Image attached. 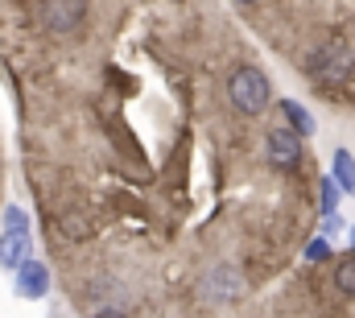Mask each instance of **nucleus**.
I'll list each match as a JSON object with an SVG mask.
<instances>
[{"mask_svg": "<svg viewBox=\"0 0 355 318\" xmlns=\"http://www.w3.org/2000/svg\"><path fill=\"white\" fill-rule=\"evenodd\" d=\"M306 71H310V79L327 83V87H343V83L352 79L355 71V50L347 37H331V42H322L310 58H306Z\"/></svg>", "mask_w": 355, "mask_h": 318, "instance_id": "f257e3e1", "label": "nucleus"}, {"mask_svg": "<svg viewBox=\"0 0 355 318\" xmlns=\"http://www.w3.org/2000/svg\"><path fill=\"white\" fill-rule=\"evenodd\" d=\"M268 79L261 67H236L232 71V79H227V99H232V108L236 112H244V116H261L268 108Z\"/></svg>", "mask_w": 355, "mask_h": 318, "instance_id": "f03ea898", "label": "nucleus"}, {"mask_svg": "<svg viewBox=\"0 0 355 318\" xmlns=\"http://www.w3.org/2000/svg\"><path fill=\"white\" fill-rule=\"evenodd\" d=\"M83 12H87V0H42V8H37V17H42V25L50 29V33H75L79 29V21H83Z\"/></svg>", "mask_w": 355, "mask_h": 318, "instance_id": "7ed1b4c3", "label": "nucleus"}, {"mask_svg": "<svg viewBox=\"0 0 355 318\" xmlns=\"http://www.w3.org/2000/svg\"><path fill=\"white\" fill-rule=\"evenodd\" d=\"M265 149H268V161L277 169H293L302 161V137L293 128H268L265 137Z\"/></svg>", "mask_w": 355, "mask_h": 318, "instance_id": "20e7f679", "label": "nucleus"}, {"mask_svg": "<svg viewBox=\"0 0 355 318\" xmlns=\"http://www.w3.org/2000/svg\"><path fill=\"white\" fill-rule=\"evenodd\" d=\"M12 290H17L25 302L46 298V294H50V269H46L42 260H25V265L17 269V277H12Z\"/></svg>", "mask_w": 355, "mask_h": 318, "instance_id": "39448f33", "label": "nucleus"}, {"mask_svg": "<svg viewBox=\"0 0 355 318\" xmlns=\"http://www.w3.org/2000/svg\"><path fill=\"white\" fill-rule=\"evenodd\" d=\"M29 248H33L29 232H0V265L17 273L25 260H33V256H29Z\"/></svg>", "mask_w": 355, "mask_h": 318, "instance_id": "423d86ee", "label": "nucleus"}, {"mask_svg": "<svg viewBox=\"0 0 355 318\" xmlns=\"http://www.w3.org/2000/svg\"><path fill=\"white\" fill-rule=\"evenodd\" d=\"M277 108H281L285 124H289V128H293L297 137H314V133H318V120H314V116H310V112H306V108H302L297 99H281Z\"/></svg>", "mask_w": 355, "mask_h": 318, "instance_id": "0eeeda50", "label": "nucleus"}, {"mask_svg": "<svg viewBox=\"0 0 355 318\" xmlns=\"http://www.w3.org/2000/svg\"><path fill=\"white\" fill-rule=\"evenodd\" d=\"M331 178L339 182L343 194L355 199V158H352V149H335V158H331Z\"/></svg>", "mask_w": 355, "mask_h": 318, "instance_id": "6e6552de", "label": "nucleus"}, {"mask_svg": "<svg viewBox=\"0 0 355 318\" xmlns=\"http://www.w3.org/2000/svg\"><path fill=\"white\" fill-rule=\"evenodd\" d=\"M335 285H339V294H347V298H355V252L335 269Z\"/></svg>", "mask_w": 355, "mask_h": 318, "instance_id": "1a4fd4ad", "label": "nucleus"}, {"mask_svg": "<svg viewBox=\"0 0 355 318\" xmlns=\"http://www.w3.org/2000/svg\"><path fill=\"white\" fill-rule=\"evenodd\" d=\"M335 207H339V182L327 174V178H322V215L335 219Z\"/></svg>", "mask_w": 355, "mask_h": 318, "instance_id": "9d476101", "label": "nucleus"}, {"mask_svg": "<svg viewBox=\"0 0 355 318\" xmlns=\"http://www.w3.org/2000/svg\"><path fill=\"white\" fill-rule=\"evenodd\" d=\"M4 232H29V215L21 207H8L4 211Z\"/></svg>", "mask_w": 355, "mask_h": 318, "instance_id": "9b49d317", "label": "nucleus"}, {"mask_svg": "<svg viewBox=\"0 0 355 318\" xmlns=\"http://www.w3.org/2000/svg\"><path fill=\"white\" fill-rule=\"evenodd\" d=\"M331 256V244H327V236H314L310 244H306V260H327Z\"/></svg>", "mask_w": 355, "mask_h": 318, "instance_id": "f8f14e48", "label": "nucleus"}, {"mask_svg": "<svg viewBox=\"0 0 355 318\" xmlns=\"http://www.w3.org/2000/svg\"><path fill=\"white\" fill-rule=\"evenodd\" d=\"M95 318H124V315H120V310H99Z\"/></svg>", "mask_w": 355, "mask_h": 318, "instance_id": "ddd939ff", "label": "nucleus"}, {"mask_svg": "<svg viewBox=\"0 0 355 318\" xmlns=\"http://www.w3.org/2000/svg\"><path fill=\"white\" fill-rule=\"evenodd\" d=\"M352 248H355V228H352Z\"/></svg>", "mask_w": 355, "mask_h": 318, "instance_id": "4468645a", "label": "nucleus"}, {"mask_svg": "<svg viewBox=\"0 0 355 318\" xmlns=\"http://www.w3.org/2000/svg\"><path fill=\"white\" fill-rule=\"evenodd\" d=\"M240 4H252V0H240Z\"/></svg>", "mask_w": 355, "mask_h": 318, "instance_id": "2eb2a0df", "label": "nucleus"}]
</instances>
